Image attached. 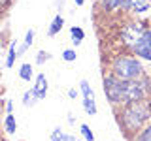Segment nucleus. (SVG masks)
I'll return each instance as SVG.
<instances>
[{"mask_svg":"<svg viewBox=\"0 0 151 141\" xmlns=\"http://www.w3.org/2000/svg\"><path fill=\"white\" fill-rule=\"evenodd\" d=\"M149 79L147 77H138V79H130V81H123V102L130 103V102H138L147 98L149 94ZM123 103V105H125Z\"/></svg>","mask_w":151,"mask_h":141,"instance_id":"7ed1b4c3","label":"nucleus"},{"mask_svg":"<svg viewBox=\"0 0 151 141\" xmlns=\"http://www.w3.org/2000/svg\"><path fill=\"white\" fill-rule=\"evenodd\" d=\"M34 102H38L36 100V96H34V92H32V88H30V90H27L25 94H23V105H32V103H34Z\"/></svg>","mask_w":151,"mask_h":141,"instance_id":"6ab92c4d","label":"nucleus"},{"mask_svg":"<svg viewBox=\"0 0 151 141\" xmlns=\"http://www.w3.org/2000/svg\"><path fill=\"white\" fill-rule=\"evenodd\" d=\"M111 75H115L121 81H130V79H138L144 75L142 62L136 56H127L119 55L111 60Z\"/></svg>","mask_w":151,"mask_h":141,"instance_id":"f03ea898","label":"nucleus"},{"mask_svg":"<svg viewBox=\"0 0 151 141\" xmlns=\"http://www.w3.org/2000/svg\"><path fill=\"white\" fill-rule=\"evenodd\" d=\"M63 58L66 62H74V60L78 58V53H76V49H64L63 51Z\"/></svg>","mask_w":151,"mask_h":141,"instance_id":"aec40b11","label":"nucleus"},{"mask_svg":"<svg viewBox=\"0 0 151 141\" xmlns=\"http://www.w3.org/2000/svg\"><path fill=\"white\" fill-rule=\"evenodd\" d=\"M144 32H145V28L140 21H127L125 25L121 26V40L129 47H132L142 36H144Z\"/></svg>","mask_w":151,"mask_h":141,"instance_id":"39448f33","label":"nucleus"},{"mask_svg":"<svg viewBox=\"0 0 151 141\" xmlns=\"http://www.w3.org/2000/svg\"><path fill=\"white\" fill-rule=\"evenodd\" d=\"M63 26H64V19L63 15H55V19L51 21V25H49V30H47V36H57L60 30H63Z\"/></svg>","mask_w":151,"mask_h":141,"instance_id":"6e6552de","label":"nucleus"},{"mask_svg":"<svg viewBox=\"0 0 151 141\" xmlns=\"http://www.w3.org/2000/svg\"><path fill=\"white\" fill-rule=\"evenodd\" d=\"M17 41L13 40L12 43H9V49H8V58H6V68H12L13 62H15V58H17Z\"/></svg>","mask_w":151,"mask_h":141,"instance_id":"f8f14e48","label":"nucleus"},{"mask_svg":"<svg viewBox=\"0 0 151 141\" xmlns=\"http://www.w3.org/2000/svg\"><path fill=\"white\" fill-rule=\"evenodd\" d=\"M104 92H106V98L108 102L111 103V105L115 107H123V81L121 79H117L115 75L108 73L106 77H104Z\"/></svg>","mask_w":151,"mask_h":141,"instance_id":"20e7f679","label":"nucleus"},{"mask_svg":"<svg viewBox=\"0 0 151 141\" xmlns=\"http://www.w3.org/2000/svg\"><path fill=\"white\" fill-rule=\"evenodd\" d=\"M2 4H8V0H0V6H2Z\"/></svg>","mask_w":151,"mask_h":141,"instance_id":"cd10ccee","label":"nucleus"},{"mask_svg":"<svg viewBox=\"0 0 151 141\" xmlns=\"http://www.w3.org/2000/svg\"><path fill=\"white\" fill-rule=\"evenodd\" d=\"M83 107H85V113L87 115H96V102L94 98H83Z\"/></svg>","mask_w":151,"mask_h":141,"instance_id":"ddd939ff","label":"nucleus"},{"mask_svg":"<svg viewBox=\"0 0 151 141\" xmlns=\"http://www.w3.org/2000/svg\"><path fill=\"white\" fill-rule=\"evenodd\" d=\"M4 126H6V132H8V134H15V130H17L15 117H13V115H8L6 120H4Z\"/></svg>","mask_w":151,"mask_h":141,"instance_id":"2eb2a0df","label":"nucleus"},{"mask_svg":"<svg viewBox=\"0 0 151 141\" xmlns=\"http://www.w3.org/2000/svg\"><path fill=\"white\" fill-rule=\"evenodd\" d=\"M79 88H81V94H83V98H94V92H93V88L89 87V83L85 81V79H83L81 83H79Z\"/></svg>","mask_w":151,"mask_h":141,"instance_id":"dca6fc26","label":"nucleus"},{"mask_svg":"<svg viewBox=\"0 0 151 141\" xmlns=\"http://www.w3.org/2000/svg\"><path fill=\"white\" fill-rule=\"evenodd\" d=\"M76 96H78V90H76V88H70V90H68V98L76 100Z\"/></svg>","mask_w":151,"mask_h":141,"instance_id":"a878e982","label":"nucleus"},{"mask_svg":"<svg viewBox=\"0 0 151 141\" xmlns=\"http://www.w3.org/2000/svg\"><path fill=\"white\" fill-rule=\"evenodd\" d=\"M83 38H85V32H83L81 26H72V28H70V40H72V43L76 47L83 41Z\"/></svg>","mask_w":151,"mask_h":141,"instance_id":"9d476101","label":"nucleus"},{"mask_svg":"<svg viewBox=\"0 0 151 141\" xmlns=\"http://www.w3.org/2000/svg\"><path fill=\"white\" fill-rule=\"evenodd\" d=\"M147 8H149L147 2H142V0H134V2H132V9H134V11H138V13L145 11Z\"/></svg>","mask_w":151,"mask_h":141,"instance_id":"412c9836","label":"nucleus"},{"mask_svg":"<svg viewBox=\"0 0 151 141\" xmlns=\"http://www.w3.org/2000/svg\"><path fill=\"white\" fill-rule=\"evenodd\" d=\"M19 77H21L23 81H30V79L34 77V70H32V66L28 62H25L21 68H19Z\"/></svg>","mask_w":151,"mask_h":141,"instance_id":"9b49d317","label":"nucleus"},{"mask_svg":"<svg viewBox=\"0 0 151 141\" xmlns=\"http://www.w3.org/2000/svg\"><path fill=\"white\" fill-rule=\"evenodd\" d=\"M34 36H36V32L32 30V28H30V30H27V34H25V41H23V45L19 47V51H17V56H19V55H25L27 51H28V47H30L32 43H34Z\"/></svg>","mask_w":151,"mask_h":141,"instance_id":"1a4fd4ad","label":"nucleus"},{"mask_svg":"<svg viewBox=\"0 0 151 141\" xmlns=\"http://www.w3.org/2000/svg\"><path fill=\"white\" fill-rule=\"evenodd\" d=\"M47 77L45 73H38L36 75V81H34V87H32V92H34L36 100H44L45 94H47Z\"/></svg>","mask_w":151,"mask_h":141,"instance_id":"0eeeda50","label":"nucleus"},{"mask_svg":"<svg viewBox=\"0 0 151 141\" xmlns=\"http://www.w3.org/2000/svg\"><path fill=\"white\" fill-rule=\"evenodd\" d=\"M63 134H64V132L60 128H55L53 134H51V141H63Z\"/></svg>","mask_w":151,"mask_h":141,"instance_id":"5701e85b","label":"nucleus"},{"mask_svg":"<svg viewBox=\"0 0 151 141\" xmlns=\"http://www.w3.org/2000/svg\"><path fill=\"white\" fill-rule=\"evenodd\" d=\"M51 55L45 53V51H38V56H36V64H44L45 60H49Z\"/></svg>","mask_w":151,"mask_h":141,"instance_id":"4be33fe9","label":"nucleus"},{"mask_svg":"<svg viewBox=\"0 0 151 141\" xmlns=\"http://www.w3.org/2000/svg\"><path fill=\"white\" fill-rule=\"evenodd\" d=\"M6 113H8V115H13V103L12 102H6Z\"/></svg>","mask_w":151,"mask_h":141,"instance_id":"393cba45","label":"nucleus"},{"mask_svg":"<svg viewBox=\"0 0 151 141\" xmlns=\"http://www.w3.org/2000/svg\"><path fill=\"white\" fill-rule=\"evenodd\" d=\"M74 2H76V6H83L85 0H74Z\"/></svg>","mask_w":151,"mask_h":141,"instance_id":"bb28decb","label":"nucleus"},{"mask_svg":"<svg viewBox=\"0 0 151 141\" xmlns=\"http://www.w3.org/2000/svg\"><path fill=\"white\" fill-rule=\"evenodd\" d=\"M136 141H151V126H145L142 132H138Z\"/></svg>","mask_w":151,"mask_h":141,"instance_id":"a211bd4d","label":"nucleus"},{"mask_svg":"<svg viewBox=\"0 0 151 141\" xmlns=\"http://www.w3.org/2000/svg\"><path fill=\"white\" fill-rule=\"evenodd\" d=\"M130 49L134 51L136 56H140V58L149 60V62H151V30H145L144 36H142L140 40L130 47Z\"/></svg>","mask_w":151,"mask_h":141,"instance_id":"423d86ee","label":"nucleus"},{"mask_svg":"<svg viewBox=\"0 0 151 141\" xmlns=\"http://www.w3.org/2000/svg\"><path fill=\"white\" fill-rule=\"evenodd\" d=\"M149 117H151V100L144 98V100H138V102L125 103L121 107L119 120L125 132H134L136 134L138 130L144 128V124L147 122Z\"/></svg>","mask_w":151,"mask_h":141,"instance_id":"f257e3e1","label":"nucleus"},{"mask_svg":"<svg viewBox=\"0 0 151 141\" xmlns=\"http://www.w3.org/2000/svg\"><path fill=\"white\" fill-rule=\"evenodd\" d=\"M121 2L123 0H100V6H102V9H106V11H111V9L121 8Z\"/></svg>","mask_w":151,"mask_h":141,"instance_id":"4468645a","label":"nucleus"},{"mask_svg":"<svg viewBox=\"0 0 151 141\" xmlns=\"http://www.w3.org/2000/svg\"><path fill=\"white\" fill-rule=\"evenodd\" d=\"M63 141H78V137L72 134H63Z\"/></svg>","mask_w":151,"mask_h":141,"instance_id":"b1692460","label":"nucleus"},{"mask_svg":"<svg viewBox=\"0 0 151 141\" xmlns=\"http://www.w3.org/2000/svg\"><path fill=\"white\" fill-rule=\"evenodd\" d=\"M79 130H81V135L85 137V141H94V134H93V130L89 128V124H81Z\"/></svg>","mask_w":151,"mask_h":141,"instance_id":"f3484780","label":"nucleus"}]
</instances>
